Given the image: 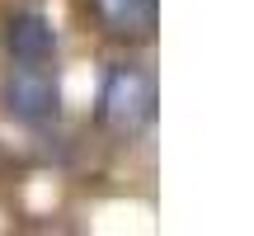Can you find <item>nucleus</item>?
Returning a JSON list of instances; mask_svg holds the SVG:
<instances>
[{
    "mask_svg": "<svg viewBox=\"0 0 254 236\" xmlns=\"http://www.w3.org/2000/svg\"><path fill=\"white\" fill-rule=\"evenodd\" d=\"M99 118L118 137L146 132L151 118H155V81H151V71L136 66V62L109 66V76L99 85Z\"/></svg>",
    "mask_w": 254,
    "mask_h": 236,
    "instance_id": "1",
    "label": "nucleus"
},
{
    "mask_svg": "<svg viewBox=\"0 0 254 236\" xmlns=\"http://www.w3.org/2000/svg\"><path fill=\"white\" fill-rule=\"evenodd\" d=\"M5 47H9L14 62L43 66V62H52V52H57V33H52V24H47L43 14H14L5 24Z\"/></svg>",
    "mask_w": 254,
    "mask_h": 236,
    "instance_id": "3",
    "label": "nucleus"
},
{
    "mask_svg": "<svg viewBox=\"0 0 254 236\" xmlns=\"http://www.w3.org/2000/svg\"><path fill=\"white\" fill-rule=\"evenodd\" d=\"M5 109L24 127H47L57 118V81L33 62H19V71H9L5 81Z\"/></svg>",
    "mask_w": 254,
    "mask_h": 236,
    "instance_id": "2",
    "label": "nucleus"
},
{
    "mask_svg": "<svg viewBox=\"0 0 254 236\" xmlns=\"http://www.w3.org/2000/svg\"><path fill=\"white\" fill-rule=\"evenodd\" d=\"M99 24L118 38H146L155 28V0H90Z\"/></svg>",
    "mask_w": 254,
    "mask_h": 236,
    "instance_id": "4",
    "label": "nucleus"
}]
</instances>
